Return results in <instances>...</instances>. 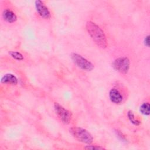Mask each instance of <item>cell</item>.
I'll return each instance as SVG.
<instances>
[{"label":"cell","mask_w":150,"mask_h":150,"mask_svg":"<svg viewBox=\"0 0 150 150\" xmlns=\"http://www.w3.org/2000/svg\"><path fill=\"white\" fill-rule=\"evenodd\" d=\"M54 107L56 113L58 115L62 122L66 124H69L72 117L71 112L57 103L54 104Z\"/></svg>","instance_id":"obj_5"},{"label":"cell","mask_w":150,"mask_h":150,"mask_svg":"<svg viewBox=\"0 0 150 150\" xmlns=\"http://www.w3.org/2000/svg\"><path fill=\"white\" fill-rule=\"evenodd\" d=\"M139 111L141 114L145 115H149L150 113V105L149 103H142L139 107Z\"/></svg>","instance_id":"obj_10"},{"label":"cell","mask_w":150,"mask_h":150,"mask_svg":"<svg viewBox=\"0 0 150 150\" xmlns=\"http://www.w3.org/2000/svg\"><path fill=\"white\" fill-rule=\"evenodd\" d=\"M71 57L74 64L83 70L90 71L94 69V65L91 62L77 53H71Z\"/></svg>","instance_id":"obj_3"},{"label":"cell","mask_w":150,"mask_h":150,"mask_svg":"<svg viewBox=\"0 0 150 150\" xmlns=\"http://www.w3.org/2000/svg\"><path fill=\"white\" fill-rule=\"evenodd\" d=\"M113 68L117 71L125 74L128 73L130 67L129 59L127 57H121L116 59L112 63Z\"/></svg>","instance_id":"obj_4"},{"label":"cell","mask_w":150,"mask_h":150,"mask_svg":"<svg viewBox=\"0 0 150 150\" xmlns=\"http://www.w3.org/2000/svg\"><path fill=\"white\" fill-rule=\"evenodd\" d=\"M86 29L94 43L100 48L105 49L107 46V40L104 31L97 24L88 21L86 25Z\"/></svg>","instance_id":"obj_1"},{"label":"cell","mask_w":150,"mask_h":150,"mask_svg":"<svg viewBox=\"0 0 150 150\" xmlns=\"http://www.w3.org/2000/svg\"><path fill=\"white\" fill-rule=\"evenodd\" d=\"M127 116H128V118L129 120L130 121V122L132 124H133L134 125H139L140 124V121L138 120H137V118H135V115H134V113L132 112V111L129 110V111H128Z\"/></svg>","instance_id":"obj_11"},{"label":"cell","mask_w":150,"mask_h":150,"mask_svg":"<svg viewBox=\"0 0 150 150\" xmlns=\"http://www.w3.org/2000/svg\"><path fill=\"white\" fill-rule=\"evenodd\" d=\"M2 17L8 23H13L17 20V16L15 13L9 9H6L3 11Z\"/></svg>","instance_id":"obj_8"},{"label":"cell","mask_w":150,"mask_h":150,"mask_svg":"<svg viewBox=\"0 0 150 150\" xmlns=\"http://www.w3.org/2000/svg\"><path fill=\"white\" fill-rule=\"evenodd\" d=\"M70 132L76 139L81 142L90 144L93 141L92 135L87 130L81 127H71L70 129Z\"/></svg>","instance_id":"obj_2"},{"label":"cell","mask_w":150,"mask_h":150,"mask_svg":"<svg viewBox=\"0 0 150 150\" xmlns=\"http://www.w3.org/2000/svg\"><path fill=\"white\" fill-rule=\"evenodd\" d=\"M116 132H117V135L119 137H120V138L123 141V140H124V141H125L126 140V139H125V137L122 135V134L120 131H116Z\"/></svg>","instance_id":"obj_15"},{"label":"cell","mask_w":150,"mask_h":150,"mask_svg":"<svg viewBox=\"0 0 150 150\" xmlns=\"http://www.w3.org/2000/svg\"><path fill=\"white\" fill-rule=\"evenodd\" d=\"M85 149H104L105 148L103 147H101L100 146H97V145H87L84 147Z\"/></svg>","instance_id":"obj_13"},{"label":"cell","mask_w":150,"mask_h":150,"mask_svg":"<svg viewBox=\"0 0 150 150\" xmlns=\"http://www.w3.org/2000/svg\"><path fill=\"white\" fill-rule=\"evenodd\" d=\"M9 54L14 59L19 61L23 60L24 59V57L23 55L19 52L17 51H9L8 52Z\"/></svg>","instance_id":"obj_12"},{"label":"cell","mask_w":150,"mask_h":150,"mask_svg":"<svg viewBox=\"0 0 150 150\" xmlns=\"http://www.w3.org/2000/svg\"><path fill=\"white\" fill-rule=\"evenodd\" d=\"M36 9L39 15L44 19H48L51 17L50 12L44 3L40 0H37L35 2Z\"/></svg>","instance_id":"obj_6"},{"label":"cell","mask_w":150,"mask_h":150,"mask_svg":"<svg viewBox=\"0 0 150 150\" xmlns=\"http://www.w3.org/2000/svg\"><path fill=\"white\" fill-rule=\"evenodd\" d=\"M1 81L2 83L5 84L16 85L18 84V79L13 74L7 73L2 77Z\"/></svg>","instance_id":"obj_9"},{"label":"cell","mask_w":150,"mask_h":150,"mask_svg":"<svg viewBox=\"0 0 150 150\" xmlns=\"http://www.w3.org/2000/svg\"><path fill=\"white\" fill-rule=\"evenodd\" d=\"M109 98L112 103L116 104L121 103L123 100V97L121 93L117 89L114 88L110 90Z\"/></svg>","instance_id":"obj_7"},{"label":"cell","mask_w":150,"mask_h":150,"mask_svg":"<svg viewBox=\"0 0 150 150\" xmlns=\"http://www.w3.org/2000/svg\"><path fill=\"white\" fill-rule=\"evenodd\" d=\"M144 45L146 47H149V35H147L144 39Z\"/></svg>","instance_id":"obj_14"}]
</instances>
